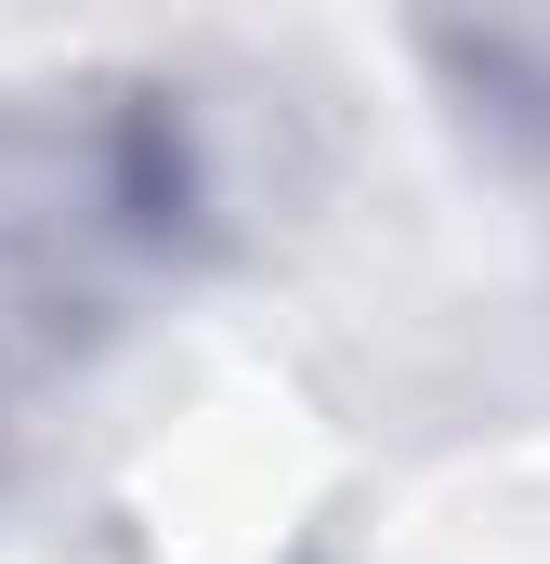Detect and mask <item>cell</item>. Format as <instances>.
<instances>
[{
  "label": "cell",
  "instance_id": "6da1fadb",
  "mask_svg": "<svg viewBox=\"0 0 550 564\" xmlns=\"http://www.w3.org/2000/svg\"><path fill=\"white\" fill-rule=\"evenodd\" d=\"M237 237V132L170 66L0 93V368L53 381L132 341Z\"/></svg>",
  "mask_w": 550,
  "mask_h": 564
},
{
  "label": "cell",
  "instance_id": "7a4b0ae2",
  "mask_svg": "<svg viewBox=\"0 0 550 564\" xmlns=\"http://www.w3.org/2000/svg\"><path fill=\"white\" fill-rule=\"evenodd\" d=\"M407 26L472 144L550 158V0H407Z\"/></svg>",
  "mask_w": 550,
  "mask_h": 564
}]
</instances>
